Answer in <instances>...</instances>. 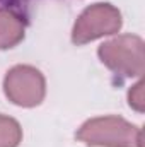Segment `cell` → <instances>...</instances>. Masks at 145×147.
<instances>
[{"label":"cell","mask_w":145,"mask_h":147,"mask_svg":"<svg viewBox=\"0 0 145 147\" xmlns=\"http://www.w3.org/2000/svg\"><path fill=\"white\" fill-rule=\"evenodd\" d=\"M5 94L21 106L39 105L44 96V79L33 67H15L5 77Z\"/></svg>","instance_id":"obj_1"},{"label":"cell","mask_w":145,"mask_h":147,"mask_svg":"<svg viewBox=\"0 0 145 147\" xmlns=\"http://www.w3.org/2000/svg\"><path fill=\"white\" fill-rule=\"evenodd\" d=\"M116 28V17L114 12L106 5H96L87 9L77 21L73 28V41L75 43H85L89 39L106 34Z\"/></svg>","instance_id":"obj_2"},{"label":"cell","mask_w":145,"mask_h":147,"mask_svg":"<svg viewBox=\"0 0 145 147\" xmlns=\"http://www.w3.org/2000/svg\"><path fill=\"white\" fill-rule=\"evenodd\" d=\"M24 36L21 19L7 10H0V48H10Z\"/></svg>","instance_id":"obj_3"},{"label":"cell","mask_w":145,"mask_h":147,"mask_svg":"<svg viewBox=\"0 0 145 147\" xmlns=\"http://www.w3.org/2000/svg\"><path fill=\"white\" fill-rule=\"evenodd\" d=\"M21 140V128L12 118L0 116V147H15Z\"/></svg>","instance_id":"obj_4"}]
</instances>
